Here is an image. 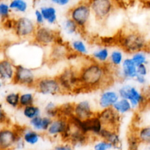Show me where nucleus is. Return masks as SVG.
<instances>
[{"mask_svg": "<svg viewBox=\"0 0 150 150\" xmlns=\"http://www.w3.org/2000/svg\"><path fill=\"white\" fill-rule=\"evenodd\" d=\"M79 70L82 92L103 89L113 82L112 71L108 64H101L89 59Z\"/></svg>", "mask_w": 150, "mask_h": 150, "instance_id": "nucleus-1", "label": "nucleus"}, {"mask_svg": "<svg viewBox=\"0 0 150 150\" xmlns=\"http://www.w3.org/2000/svg\"><path fill=\"white\" fill-rule=\"evenodd\" d=\"M117 41L122 51L130 54L139 51H145L149 47L145 37L137 30L122 32Z\"/></svg>", "mask_w": 150, "mask_h": 150, "instance_id": "nucleus-2", "label": "nucleus"}, {"mask_svg": "<svg viewBox=\"0 0 150 150\" xmlns=\"http://www.w3.org/2000/svg\"><path fill=\"white\" fill-rule=\"evenodd\" d=\"M56 77L61 86L63 94H77L82 92L79 79V70L76 67L69 66Z\"/></svg>", "mask_w": 150, "mask_h": 150, "instance_id": "nucleus-3", "label": "nucleus"}, {"mask_svg": "<svg viewBox=\"0 0 150 150\" xmlns=\"http://www.w3.org/2000/svg\"><path fill=\"white\" fill-rule=\"evenodd\" d=\"M92 15L98 21L105 22L119 7L118 0H86Z\"/></svg>", "mask_w": 150, "mask_h": 150, "instance_id": "nucleus-4", "label": "nucleus"}, {"mask_svg": "<svg viewBox=\"0 0 150 150\" xmlns=\"http://www.w3.org/2000/svg\"><path fill=\"white\" fill-rule=\"evenodd\" d=\"M92 16V11L86 0H82L70 8L67 17L75 22L81 31L87 27Z\"/></svg>", "mask_w": 150, "mask_h": 150, "instance_id": "nucleus-5", "label": "nucleus"}, {"mask_svg": "<svg viewBox=\"0 0 150 150\" xmlns=\"http://www.w3.org/2000/svg\"><path fill=\"white\" fill-rule=\"evenodd\" d=\"M60 36L58 31L46 26H37L36 30L32 38V42L41 47L53 46L59 43Z\"/></svg>", "mask_w": 150, "mask_h": 150, "instance_id": "nucleus-6", "label": "nucleus"}, {"mask_svg": "<svg viewBox=\"0 0 150 150\" xmlns=\"http://www.w3.org/2000/svg\"><path fill=\"white\" fill-rule=\"evenodd\" d=\"M71 128L72 125L69 119L58 117L51 120V125L45 132V134L52 139L60 137L64 143H67Z\"/></svg>", "mask_w": 150, "mask_h": 150, "instance_id": "nucleus-7", "label": "nucleus"}, {"mask_svg": "<svg viewBox=\"0 0 150 150\" xmlns=\"http://www.w3.org/2000/svg\"><path fill=\"white\" fill-rule=\"evenodd\" d=\"M117 92L120 98L127 100L130 103L133 109L142 108L147 100L144 94L133 85H123L118 89Z\"/></svg>", "mask_w": 150, "mask_h": 150, "instance_id": "nucleus-8", "label": "nucleus"}, {"mask_svg": "<svg viewBox=\"0 0 150 150\" xmlns=\"http://www.w3.org/2000/svg\"><path fill=\"white\" fill-rule=\"evenodd\" d=\"M36 28V23L30 18L21 16L14 19L13 31L18 39L21 40H32Z\"/></svg>", "mask_w": 150, "mask_h": 150, "instance_id": "nucleus-9", "label": "nucleus"}, {"mask_svg": "<svg viewBox=\"0 0 150 150\" xmlns=\"http://www.w3.org/2000/svg\"><path fill=\"white\" fill-rule=\"evenodd\" d=\"M33 88L36 92L43 95L55 96L63 94L62 89L56 76L38 78Z\"/></svg>", "mask_w": 150, "mask_h": 150, "instance_id": "nucleus-10", "label": "nucleus"}, {"mask_svg": "<svg viewBox=\"0 0 150 150\" xmlns=\"http://www.w3.org/2000/svg\"><path fill=\"white\" fill-rule=\"evenodd\" d=\"M21 128L16 125H4L0 128V150L15 149L16 142L21 136Z\"/></svg>", "mask_w": 150, "mask_h": 150, "instance_id": "nucleus-11", "label": "nucleus"}, {"mask_svg": "<svg viewBox=\"0 0 150 150\" xmlns=\"http://www.w3.org/2000/svg\"><path fill=\"white\" fill-rule=\"evenodd\" d=\"M37 79L35 71L22 64H16L14 77L12 83L16 85L33 88Z\"/></svg>", "mask_w": 150, "mask_h": 150, "instance_id": "nucleus-12", "label": "nucleus"}, {"mask_svg": "<svg viewBox=\"0 0 150 150\" xmlns=\"http://www.w3.org/2000/svg\"><path fill=\"white\" fill-rule=\"evenodd\" d=\"M97 115L102 122L105 127L118 130L121 124L122 116L117 114L112 108H105L97 111Z\"/></svg>", "mask_w": 150, "mask_h": 150, "instance_id": "nucleus-13", "label": "nucleus"}, {"mask_svg": "<svg viewBox=\"0 0 150 150\" xmlns=\"http://www.w3.org/2000/svg\"><path fill=\"white\" fill-rule=\"evenodd\" d=\"M96 111H94L92 105L88 100H81L73 104V116L81 120H86L94 116Z\"/></svg>", "mask_w": 150, "mask_h": 150, "instance_id": "nucleus-14", "label": "nucleus"}, {"mask_svg": "<svg viewBox=\"0 0 150 150\" xmlns=\"http://www.w3.org/2000/svg\"><path fill=\"white\" fill-rule=\"evenodd\" d=\"M120 98L117 91L109 89H104L98 98V106L101 110L112 108L113 105L120 100Z\"/></svg>", "mask_w": 150, "mask_h": 150, "instance_id": "nucleus-15", "label": "nucleus"}, {"mask_svg": "<svg viewBox=\"0 0 150 150\" xmlns=\"http://www.w3.org/2000/svg\"><path fill=\"white\" fill-rule=\"evenodd\" d=\"M98 139L108 142L112 145L114 149L122 150V141L118 130L104 127Z\"/></svg>", "mask_w": 150, "mask_h": 150, "instance_id": "nucleus-16", "label": "nucleus"}, {"mask_svg": "<svg viewBox=\"0 0 150 150\" xmlns=\"http://www.w3.org/2000/svg\"><path fill=\"white\" fill-rule=\"evenodd\" d=\"M16 64L9 58L0 59V80L2 82H12L15 74Z\"/></svg>", "mask_w": 150, "mask_h": 150, "instance_id": "nucleus-17", "label": "nucleus"}, {"mask_svg": "<svg viewBox=\"0 0 150 150\" xmlns=\"http://www.w3.org/2000/svg\"><path fill=\"white\" fill-rule=\"evenodd\" d=\"M91 137L85 133H82L79 129L72 126L71 130L69 134L67 143L71 144L73 147H79L86 145L90 141Z\"/></svg>", "mask_w": 150, "mask_h": 150, "instance_id": "nucleus-18", "label": "nucleus"}, {"mask_svg": "<svg viewBox=\"0 0 150 150\" xmlns=\"http://www.w3.org/2000/svg\"><path fill=\"white\" fill-rule=\"evenodd\" d=\"M120 76L123 80H134L137 76V66L130 57L125 58L120 66Z\"/></svg>", "mask_w": 150, "mask_h": 150, "instance_id": "nucleus-19", "label": "nucleus"}, {"mask_svg": "<svg viewBox=\"0 0 150 150\" xmlns=\"http://www.w3.org/2000/svg\"><path fill=\"white\" fill-rule=\"evenodd\" d=\"M21 135L24 143L29 146H35L38 144L42 138V133L29 127H21Z\"/></svg>", "mask_w": 150, "mask_h": 150, "instance_id": "nucleus-20", "label": "nucleus"}, {"mask_svg": "<svg viewBox=\"0 0 150 150\" xmlns=\"http://www.w3.org/2000/svg\"><path fill=\"white\" fill-rule=\"evenodd\" d=\"M51 119L46 116L40 115L32 120H29V125L33 130L39 133H45L47 131L51 122Z\"/></svg>", "mask_w": 150, "mask_h": 150, "instance_id": "nucleus-21", "label": "nucleus"}, {"mask_svg": "<svg viewBox=\"0 0 150 150\" xmlns=\"http://www.w3.org/2000/svg\"><path fill=\"white\" fill-rule=\"evenodd\" d=\"M51 51V59L53 62H58L69 57L70 52L68 48L63 45L62 42L54 45Z\"/></svg>", "mask_w": 150, "mask_h": 150, "instance_id": "nucleus-22", "label": "nucleus"}, {"mask_svg": "<svg viewBox=\"0 0 150 150\" xmlns=\"http://www.w3.org/2000/svg\"><path fill=\"white\" fill-rule=\"evenodd\" d=\"M39 10L42 13L45 22L49 25L56 24L58 19V16L55 7L52 5H45L40 7Z\"/></svg>", "mask_w": 150, "mask_h": 150, "instance_id": "nucleus-23", "label": "nucleus"}, {"mask_svg": "<svg viewBox=\"0 0 150 150\" xmlns=\"http://www.w3.org/2000/svg\"><path fill=\"white\" fill-rule=\"evenodd\" d=\"M110 51L106 46L95 50L91 54V59L101 64H107L109 59Z\"/></svg>", "mask_w": 150, "mask_h": 150, "instance_id": "nucleus-24", "label": "nucleus"}, {"mask_svg": "<svg viewBox=\"0 0 150 150\" xmlns=\"http://www.w3.org/2000/svg\"><path fill=\"white\" fill-rule=\"evenodd\" d=\"M69 48L77 56L84 57L89 54V48L86 42L81 39H76L72 41Z\"/></svg>", "mask_w": 150, "mask_h": 150, "instance_id": "nucleus-25", "label": "nucleus"}, {"mask_svg": "<svg viewBox=\"0 0 150 150\" xmlns=\"http://www.w3.org/2000/svg\"><path fill=\"white\" fill-rule=\"evenodd\" d=\"M124 59L123 51L120 49H114L111 52H110L108 64L111 68L118 69L122 65Z\"/></svg>", "mask_w": 150, "mask_h": 150, "instance_id": "nucleus-26", "label": "nucleus"}, {"mask_svg": "<svg viewBox=\"0 0 150 150\" xmlns=\"http://www.w3.org/2000/svg\"><path fill=\"white\" fill-rule=\"evenodd\" d=\"M112 108L120 116L128 114L133 109L130 103L127 100L122 98H120V100L113 105Z\"/></svg>", "mask_w": 150, "mask_h": 150, "instance_id": "nucleus-27", "label": "nucleus"}, {"mask_svg": "<svg viewBox=\"0 0 150 150\" xmlns=\"http://www.w3.org/2000/svg\"><path fill=\"white\" fill-rule=\"evenodd\" d=\"M139 142L143 145H150V125L143 126L134 130Z\"/></svg>", "mask_w": 150, "mask_h": 150, "instance_id": "nucleus-28", "label": "nucleus"}, {"mask_svg": "<svg viewBox=\"0 0 150 150\" xmlns=\"http://www.w3.org/2000/svg\"><path fill=\"white\" fill-rule=\"evenodd\" d=\"M11 11L18 13H25L29 8V4L26 0H11L9 3Z\"/></svg>", "mask_w": 150, "mask_h": 150, "instance_id": "nucleus-29", "label": "nucleus"}, {"mask_svg": "<svg viewBox=\"0 0 150 150\" xmlns=\"http://www.w3.org/2000/svg\"><path fill=\"white\" fill-rule=\"evenodd\" d=\"M62 29L67 35H77L78 33L81 32L75 22L68 17L63 21Z\"/></svg>", "mask_w": 150, "mask_h": 150, "instance_id": "nucleus-30", "label": "nucleus"}, {"mask_svg": "<svg viewBox=\"0 0 150 150\" xmlns=\"http://www.w3.org/2000/svg\"><path fill=\"white\" fill-rule=\"evenodd\" d=\"M22 113H23V117L27 120H31L38 116L41 115V110L38 105H31L29 106L24 107L22 108Z\"/></svg>", "mask_w": 150, "mask_h": 150, "instance_id": "nucleus-31", "label": "nucleus"}, {"mask_svg": "<svg viewBox=\"0 0 150 150\" xmlns=\"http://www.w3.org/2000/svg\"><path fill=\"white\" fill-rule=\"evenodd\" d=\"M44 110H45V116L49 117V118H51V120L59 117V105H57V104L54 103V102L50 101V102L47 103L45 104Z\"/></svg>", "mask_w": 150, "mask_h": 150, "instance_id": "nucleus-32", "label": "nucleus"}, {"mask_svg": "<svg viewBox=\"0 0 150 150\" xmlns=\"http://www.w3.org/2000/svg\"><path fill=\"white\" fill-rule=\"evenodd\" d=\"M35 95L31 92H24L20 93V99H19V108H23L24 107L35 104Z\"/></svg>", "mask_w": 150, "mask_h": 150, "instance_id": "nucleus-33", "label": "nucleus"}, {"mask_svg": "<svg viewBox=\"0 0 150 150\" xmlns=\"http://www.w3.org/2000/svg\"><path fill=\"white\" fill-rule=\"evenodd\" d=\"M19 99H20V93L13 92L6 95L4 101L5 103L11 108H19Z\"/></svg>", "mask_w": 150, "mask_h": 150, "instance_id": "nucleus-34", "label": "nucleus"}, {"mask_svg": "<svg viewBox=\"0 0 150 150\" xmlns=\"http://www.w3.org/2000/svg\"><path fill=\"white\" fill-rule=\"evenodd\" d=\"M142 144L139 142L134 131L127 136V147L128 150H139Z\"/></svg>", "mask_w": 150, "mask_h": 150, "instance_id": "nucleus-35", "label": "nucleus"}, {"mask_svg": "<svg viewBox=\"0 0 150 150\" xmlns=\"http://www.w3.org/2000/svg\"><path fill=\"white\" fill-rule=\"evenodd\" d=\"M73 104L71 103L63 104L62 105H59V117H65L69 119L73 115Z\"/></svg>", "mask_w": 150, "mask_h": 150, "instance_id": "nucleus-36", "label": "nucleus"}, {"mask_svg": "<svg viewBox=\"0 0 150 150\" xmlns=\"http://www.w3.org/2000/svg\"><path fill=\"white\" fill-rule=\"evenodd\" d=\"M131 59L135 63L136 66L142 65V64H146L147 63V56L145 51H139L132 54Z\"/></svg>", "mask_w": 150, "mask_h": 150, "instance_id": "nucleus-37", "label": "nucleus"}, {"mask_svg": "<svg viewBox=\"0 0 150 150\" xmlns=\"http://www.w3.org/2000/svg\"><path fill=\"white\" fill-rule=\"evenodd\" d=\"M94 150H111L113 149L112 145L108 142L100 139H97L93 145Z\"/></svg>", "mask_w": 150, "mask_h": 150, "instance_id": "nucleus-38", "label": "nucleus"}, {"mask_svg": "<svg viewBox=\"0 0 150 150\" xmlns=\"http://www.w3.org/2000/svg\"><path fill=\"white\" fill-rule=\"evenodd\" d=\"M11 10L9 7V4L6 2H0V18L2 21L10 18L11 15Z\"/></svg>", "mask_w": 150, "mask_h": 150, "instance_id": "nucleus-39", "label": "nucleus"}, {"mask_svg": "<svg viewBox=\"0 0 150 150\" xmlns=\"http://www.w3.org/2000/svg\"><path fill=\"white\" fill-rule=\"evenodd\" d=\"M8 125H10V120L3 108L2 104L0 103V126Z\"/></svg>", "mask_w": 150, "mask_h": 150, "instance_id": "nucleus-40", "label": "nucleus"}, {"mask_svg": "<svg viewBox=\"0 0 150 150\" xmlns=\"http://www.w3.org/2000/svg\"><path fill=\"white\" fill-rule=\"evenodd\" d=\"M35 23H36L37 26H43L44 23H45L44 21L43 17H42V13H40L39 9L36 10L35 11Z\"/></svg>", "mask_w": 150, "mask_h": 150, "instance_id": "nucleus-41", "label": "nucleus"}, {"mask_svg": "<svg viewBox=\"0 0 150 150\" xmlns=\"http://www.w3.org/2000/svg\"><path fill=\"white\" fill-rule=\"evenodd\" d=\"M148 74V68L146 64H142V65L137 66V75L139 76H146Z\"/></svg>", "mask_w": 150, "mask_h": 150, "instance_id": "nucleus-42", "label": "nucleus"}, {"mask_svg": "<svg viewBox=\"0 0 150 150\" xmlns=\"http://www.w3.org/2000/svg\"><path fill=\"white\" fill-rule=\"evenodd\" d=\"M58 150H75V148L69 143H64L58 144L55 146Z\"/></svg>", "mask_w": 150, "mask_h": 150, "instance_id": "nucleus-43", "label": "nucleus"}, {"mask_svg": "<svg viewBox=\"0 0 150 150\" xmlns=\"http://www.w3.org/2000/svg\"><path fill=\"white\" fill-rule=\"evenodd\" d=\"M2 23L4 28H5L6 29H12L13 30V25H14V19H12L10 18L2 21Z\"/></svg>", "mask_w": 150, "mask_h": 150, "instance_id": "nucleus-44", "label": "nucleus"}, {"mask_svg": "<svg viewBox=\"0 0 150 150\" xmlns=\"http://www.w3.org/2000/svg\"><path fill=\"white\" fill-rule=\"evenodd\" d=\"M70 1L71 0H51L52 4L58 6H61V7H64V6L67 5L70 2Z\"/></svg>", "mask_w": 150, "mask_h": 150, "instance_id": "nucleus-45", "label": "nucleus"}, {"mask_svg": "<svg viewBox=\"0 0 150 150\" xmlns=\"http://www.w3.org/2000/svg\"><path fill=\"white\" fill-rule=\"evenodd\" d=\"M134 80L140 85H144L146 83V76H139V75H137V76H136V77L135 78Z\"/></svg>", "mask_w": 150, "mask_h": 150, "instance_id": "nucleus-46", "label": "nucleus"}, {"mask_svg": "<svg viewBox=\"0 0 150 150\" xmlns=\"http://www.w3.org/2000/svg\"><path fill=\"white\" fill-rule=\"evenodd\" d=\"M139 150H150V145H144V147L143 148L140 147V149Z\"/></svg>", "mask_w": 150, "mask_h": 150, "instance_id": "nucleus-47", "label": "nucleus"}, {"mask_svg": "<svg viewBox=\"0 0 150 150\" xmlns=\"http://www.w3.org/2000/svg\"><path fill=\"white\" fill-rule=\"evenodd\" d=\"M145 5H146V7H148V8H150V0L146 1V2H145Z\"/></svg>", "mask_w": 150, "mask_h": 150, "instance_id": "nucleus-48", "label": "nucleus"}, {"mask_svg": "<svg viewBox=\"0 0 150 150\" xmlns=\"http://www.w3.org/2000/svg\"><path fill=\"white\" fill-rule=\"evenodd\" d=\"M2 86H3V82L1 81V80H0V89H1V88L2 87Z\"/></svg>", "mask_w": 150, "mask_h": 150, "instance_id": "nucleus-49", "label": "nucleus"}, {"mask_svg": "<svg viewBox=\"0 0 150 150\" xmlns=\"http://www.w3.org/2000/svg\"><path fill=\"white\" fill-rule=\"evenodd\" d=\"M53 150H58V149H57V148H56V147H54V149H53Z\"/></svg>", "mask_w": 150, "mask_h": 150, "instance_id": "nucleus-50", "label": "nucleus"}]
</instances>
